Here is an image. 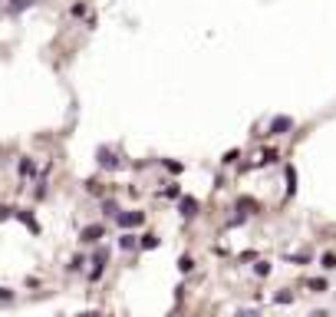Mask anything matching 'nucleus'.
I'll use <instances>...</instances> for the list:
<instances>
[{"instance_id":"ddd939ff","label":"nucleus","mask_w":336,"mask_h":317,"mask_svg":"<svg viewBox=\"0 0 336 317\" xmlns=\"http://www.w3.org/2000/svg\"><path fill=\"white\" fill-rule=\"evenodd\" d=\"M274 301H277V304H290V301H293V294H290V291H280Z\"/></svg>"},{"instance_id":"a211bd4d","label":"nucleus","mask_w":336,"mask_h":317,"mask_svg":"<svg viewBox=\"0 0 336 317\" xmlns=\"http://www.w3.org/2000/svg\"><path fill=\"white\" fill-rule=\"evenodd\" d=\"M7 297H10V291L7 287H0V301H7Z\"/></svg>"},{"instance_id":"6e6552de","label":"nucleus","mask_w":336,"mask_h":317,"mask_svg":"<svg viewBox=\"0 0 336 317\" xmlns=\"http://www.w3.org/2000/svg\"><path fill=\"white\" fill-rule=\"evenodd\" d=\"M320 264H323L326 271H333V268H336V254H333V251H326V254L320 258Z\"/></svg>"},{"instance_id":"9b49d317","label":"nucleus","mask_w":336,"mask_h":317,"mask_svg":"<svg viewBox=\"0 0 336 317\" xmlns=\"http://www.w3.org/2000/svg\"><path fill=\"white\" fill-rule=\"evenodd\" d=\"M119 245H122L125 251H129V248H135V235H122V238H119Z\"/></svg>"},{"instance_id":"dca6fc26","label":"nucleus","mask_w":336,"mask_h":317,"mask_svg":"<svg viewBox=\"0 0 336 317\" xmlns=\"http://www.w3.org/2000/svg\"><path fill=\"white\" fill-rule=\"evenodd\" d=\"M102 208H106V215H119V205H116V202H106Z\"/></svg>"},{"instance_id":"2eb2a0df","label":"nucleus","mask_w":336,"mask_h":317,"mask_svg":"<svg viewBox=\"0 0 336 317\" xmlns=\"http://www.w3.org/2000/svg\"><path fill=\"white\" fill-rule=\"evenodd\" d=\"M254 271H257V274L264 277V274H270V264H267V261H260V264H257V268H254Z\"/></svg>"},{"instance_id":"39448f33","label":"nucleus","mask_w":336,"mask_h":317,"mask_svg":"<svg viewBox=\"0 0 336 317\" xmlns=\"http://www.w3.org/2000/svg\"><path fill=\"white\" fill-rule=\"evenodd\" d=\"M181 215H185V218H195L198 215V202L195 198H181Z\"/></svg>"},{"instance_id":"f03ea898","label":"nucleus","mask_w":336,"mask_h":317,"mask_svg":"<svg viewBox=\"0 0 336 317\" xmlns=\"http://www.w3.org/2000/svg\"><path fill=\"white\" fill-rule=\"evenodd\" d=\"M293 129V119L290 116H277L274 122H270V129H267V135H283V132H290Z\"/></svg>"},{"instance_id":"6ab92c4d","label":"nucleus","mask_w":336,"mask_h":317,"mask_svg":"<svg viewBox=\"0 0 336 317\" xmlns=\"http://www.w3.org/2000/svg\"><path fill=\"white\" fill-rule=\"evenodd\" d=\"M310 317H329V314H326V310H313Z\"/></svg>"},{"instance_id":"7ed1b4c3","label":"nucleus","mask_w":336,"mask_h":317,"mask_svg":"<svg viewBox=\"0 0 336 317\" xmlns=\"http://www.w3.org/2000/svg\"><path fill=\"white\" fill-rule=\"evenodd\" d=\"M102 235H106V228H102V225H89V228H83L79 241H86V245H96V241H99Z\"/></svg>"},{"instance_id":"9d476101","label":"nucleus","mask_w":336,"mask_h":317,"mask_svg":"<svg viewBox=\"0 0 336 317\" xmlns=\"http://www.w3.org/2000/svg\"><path fill=\"white\" fill-rule=\"evenodd\" d=\"M178 268H181V271H191V268H195V261H191V254H181Z\"/></svg>"},{"instance_id":"0eeeda50","label":"nucleus","mask_w":336,"mask_h":317,"mask_svg":"<svg viewBox=\"0 0 336 317\" xmlns=\"http://www.w3.org/2000/svg\"><path fill=\"white\" fill-rule=\"evenodd\" d=\"M99 162H102V166H106V169H119V162H116V158H112V155H109V152H106V149L99 152Z\"/></svg>"},{"instance_id":"4468645a","label":"nucleus","mask_w":336,"mask_h":317,"mask_svg":"<svg viewBox=\"0 0 336 317\" xmlns=\"http://www.w3.org/2000/svg\"><path fill=\"white\" fill-rule=\"evenodd\" d=\"M33 0H14V4H10V10H24V7H30Z\"/></svg>"},{"instance_id":"1a4fd4ad","label":"nucleus","mask_w":336,"mask_h":317,"mask_svg":"<svg viewBox=\"0 0 336 317\" xmlns=\"http://www.w3.org/2000/svg\"><path fill=\"white\" fill-rule=\"evenodd\" d=\"M287 192L290 195L297 192V172H293V169H287Z\"/></svg>"},{"instance_id":"20e7f679","label":"nucleus","mask_w":336,"mask_h":317,"mask_svg":"<svg viewBox=\"0 0 336 317\" xmlns=\"http://www.w3.org/2000/svg\"><path fill=\"white\" fill-rule=\"evenodd\" d=\"M142 222H145V215H142V212H125V215H119V225H122V228H139Z\"/></svg>"},{"instance_id":"f3484780","label":"nucleus","mask_w":336,"mask_h":317,"mask_svg":"<svg viewBox=\"0 0 336 317\" xmlns=\"http://www.w3.org/2000/svg\"><path fill=\"white\" fill-rule=\"evenodd\" d=\"M237 317H260V310H237Z\"/></svg>"},{"instance_id":"423d86ee","label":"nucleus","mask_w":336,"mask_h":317,"mask_svg":"<svg viewBox=\"0 0 336 317\" xmlns=\"http://www.w3.org/2000/svg\"><path fill=\"white\" fill-rule=\"evenodd\" d=\"M306 287H310V291H316V294L329 291V284H326V277H313V281H306Z\"/></svg>"},{"instance_id":"f257e3e1","label":"nucleus","mask_w":336,"mask_h":317,"mask_svg":"<svg viewBox=\"0 0 336 317\" xmlns=\"http://www.w3.org/2000/svg\"><path fill=\"white\" fill-rule=\"evenodd\" d=\"M106 261H109V248H99V251L93 254V271H89V281H99V277H102Z\"/></svg>"},{"instance_id":"f8f14e48","label":"nucleus","mask_w":336,"mask_h":317,"mask_svg":"<svg viewBox=\"0 0 336 317\" xmlns=\"http://www.w3.org/2000/svg\"><path fill=\"white\" fill-rule=\"evenodd\" d=\"M139 245H142V248H158V238H155V235H145Z\"/></svg>"}]
</instances>
